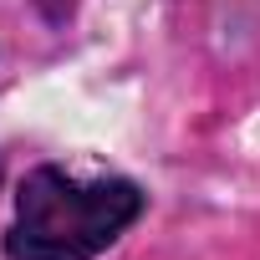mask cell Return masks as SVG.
<instances>
[{
  "instance_id": "obj_1",
  "label": "cell",
  "mask_w": 260,
  "mask_h": 260,
  "mask_svg": "<svg viewBox=\"0 0 260 260\" xmlns=\"http://www.w3.org/2000/svg\"><path fill=\"white\" fill-rule=\"evenodd\" d=\"M143 214L133 179H77L56 164L26 174L6 230L11 260H92Z\"/></svg>"
}]
</instances>
